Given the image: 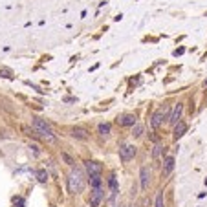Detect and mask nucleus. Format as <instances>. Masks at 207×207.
<instances>
[{"label": "nucleus", "mask_w": 207, "mask_h": 207, "mask_svg": "<svg viewBox=\"0 0 207 207\" xmlns=\"http://www.w3.org/2000/svg\"><path fill=\"white\" fill-rule=\"evenodd\" d=\"M53 207H57V205H53Z\"/></svg>", "instance_id": "nucleus-24"}, {"label": "nucleus", "mask_w": 207, "mask_h": 207, "mask_svg": "<svg viewBox=\"0 0 207 207\" xmlns=\"http://www.w3.org/2000/svg\"><path fill=\"white\" fill-rule=\"evenodd\" d=\"M162 150H163V147H162V145H156V147L152 149V159H158V158H159V154H162Z\"/></svg>", "instance_id": "nucleus-20"}, {"label": "nucleus", "mask_w": 207, "mask_h": 207, "mask_svg": "<svg viewBox=\"0 0 207 207\" xmlns=\"http://www.w3.org/2000/svg\"><path fill=\"white\" fill-rule=\"evenodd\" d=\"M203 84H205V86H207V79H205V83H203Z\"/></svg>", "instance_id": "nucleus-22"}, {"label": "nucleus", "mask_w": 207, "mask_h": 207, "mask_svg": "<svg viewBox=\"0 0 207 207\" xmlns=\"http://www.w3.org/2000/svg\"><path fill=\"white\" fill-rule=\"evenodd\" d=\"M103 198H105L103 189H101V187H96L94 191L90 193V207H99V203H101Z\"/></svg>", "instance_id": "nucleus-4"}, {"label": "nucleus", "mask_w": 207, "mask_h": 207, "mask_svg": "<svg viewBox=\"0 0 207 207\" xmlns=\"http://www.w3.org/2000/svg\"><path fill=\"white\" fill-rule=\"evenodd\" d=\"M35 176H37V181L39 183H46V181H48V172H46L44 169H39Z\"/></svg>", "instance_id": "nucleus-13"}, {"label": "nucleus", "mask_w": 207, "mask_h": 207, "mask_svg": "<svg viewBox=\"0 0 207 207\" xmlns=\"http://www.w3.org/2000/svg\"><path fill=\"white\" fill-rule=\"evenodd\" d=\"M31 123H33V130L37 132V136L40 137V140H44L46 143H55V141H57V137H55L52 127L46 123L42 118H33Z\"/></svg>", "instance_id": "nucleus-2"}, {"label": "nucleus", "mask_w": 207, "mask_h": 207, "mask_svg": "<svg viewBox=\"0 0 207 207\" xmlns=\"http://www.w3.org/2000/svg\"><path fill=\"white\" fill-rule=\"evenodd\" d=\"M154 207H165V200H163V191H159V193L156 194V203H154Z\"/></svg>", "instance_id": "nucleus-18"}, {"label": "nucleus", "mask_w": 207, "mask_h": 207, "mask_svg": "<svg viewBox=\"0 0 207 207\" xmlns=\"http://www.w3.org/2000/svg\"><path fill=\"white\" fill-rule=\"evenodd\" d=\"M110 128H112L110 123H101V125L97 127V130H99L101 136H108V134H110Z\"/></svg>", "instance_id": "nucleus-15"}, {"label": "nucleus", "mask_w": 207, "mask_h": 207, "mask_svg": "<svg viewBox=\"0 0 207 207\" xmlns=\"http://www.w3.org/2000/svg\"><path fill=\"white\" fill-rule=\"evenodd\" d=\"M181 112H183V105H181V103L174 105V110H172V114L169 116V123H171V125H176V123L180 121V118H181Z\"/></svg>", "instance_id": "nucleus-9"}, {"label": "nucleus", "mask_w": 207, "mask_h": 207, "mask_svg": "<svg viewBox=\"0 0 207 207\" xmlns=\"http://www.w3.org/2000/svg\"><path fill=\"white\" fill-rule=\"evenodd\" d=\"M90 181H92V187H99L101 185V178H99V174H96V176H90Z\"/></svg>", "instance_id": "nucleus-19"}, {"label": "nucleus", "mask_w": 207, "mask_h": 207, "mask_svg": "<svg viewBox=\"0 0 207 207\" xmlns=\"http://www.w3.org/2000/svg\"><path fill=\"white\" fill-rule=\"evenodd\" d=\"M84 167H86V172H88L90 176L101 174V171H103V165H101L99 162H96V159H88V162L84 163Z\"/></svg>", "instance_id": "nucleus-5"}, {"label": "nucleus", "mask_w": 207, "mask_h": 207, "mask_svg": "<svg viewBox=\"0 0 207 207\" xmlns=\"http://www.w3.org/2000/svg\"><path fill=\"white\" fill-rule=\"evenodd\" d=\"M108 187L112 189V194H116L118 193V180H116V176H110V180H108Z\"/></svg>", "instance_id": "nucleus-16"}, {"label": "nucleus", "mask_w": 207, "mask_h": 207, "mask_svg": "<svg viewBox=\"0 0 207 207\" xmlns=\"http://www.w3.org/2000/svg\"><path fill=\"white\" fill-rule=\"evenodd\" d=\"M140 178H141V189H149V183H150V169H149V167H141Z\"/></svg>", "instance_id": "nucleus-10"}, {"label": "nucleus", "mask_w": 207, "mask_h": 207, "mask_svg": "<svg viewBox=\"0 0 207 207\" xmlns=\"http://www.w3.org/2000/svg\"><path fill=\"white\" fill-rule=\"evenodd\" d=\"M132 134H134V137H141V136H143V125L136 123V125L132 127Z\"/></svg>", "instance_id": "nucleus-17"}, {"label": "nucleus", "mask_w": 207, "mask_h": 207, "mask_svg": "<svg viewBox=\"0 0 207 207\" xmlns=\"http://www.w3.org/2000/svg\"><path fill=\"white\" fill-rule=\"evenodd\" d=\"M169 116H171V114H169V106H165L163 110H158V112L154 114V116H152V121H150V125H152L154 128H158L159 125L163 123V119H169Z\"/></svg>", "instance_id": "nucleus-3"}, {"label": "nucleus", "mask_w": 207, "mask_h": 207, "mask_svg": "<svg viewBox=\"0 0 207 207\" xmlns=\"http://www.w3.org/2000/svg\"><path fill=\"white\" fill-rule=\"evenodd\" d=\"M61 159L66 163V165H70V167H74L75 165V159L70 156V154H66V152H61Z\"/></svg>", "instance_id": "nucleus-14"}, {"label": "nucleus", "mask_w": 207, "mask_h": 207, "mask_svg": "<svg viewBox=\"0 0 207 207\" xmlns=\"http://www.w3.org/2000/svg\"><path fill=\"white\" fill-rule=\"evenodd\" d=\"M187 132V125L183 123V121H178L176 125H174V132H172V136H174V140H178V137H181L183 134Z\"/></svg>", "instance_id": "nucleus-11"}, {"label": "nucleus", "mask_w": 207, "mask_h": 207, "mask_svg": "<svg viewBox=\"0 0 207 207\" xmlns=\"http://www.w3.org/2000/svg\"><path fill=\"white\" fill-rule=\"evenodd\" d=\"M137 121H136V116L134 114H121V116L118 118V125L121 127H134Z\"/></svg>", "instance_id": "nucleus-7"}, {"label": "nucleus", "mask_w": 207, "mask_h": 207, "mask_svg": "<svg viewBox=\"0 0 207 207\" xmlns=\"http://www.w3.org/2000/svg\"><path fill=\"white\" fill-rule=\"evenodd\" d=\"M130 207H137V205H136V203H134V205H130Z\"/></svg>", "instance_id": "nucleus-23"}, {"label": "nucleus", "mask_w": 207, "mask_h": 207, "mask_svg": "<svg viewBox=\"0 0 207 207\" xmlns=\"http://www.w3.org/2000/svg\"><path fill=\"white\" fill-rule=\"evenodd\" d=\"M172 169H174V158L172 156H167L163 159V174H169Z\"/></svg>", "instance_id": "nucleus-12"}, {"label": "nucleus", "mask_w": 207, "mask_h": 207, "mask_svg": "<svg viewBox=\"0 0 207 207\" xmlns=\"http://www.w3.org/2000/svg\"><path fill=\"white\" fill-rule=\"evenodd\" d=\"M70 134L75 137V140H83V141H86L88 137H90V132H88L86 128H81V127H74V128L70 130Z\"/></svg>", "instance_id": "nucleus-8"}, {"label": "nucleus", "mask_w": 207, "mask_h": 207, "mask_svg": "<svg viewBox=\"0 0 207 207\" xmlns=\"http://www.w3.org/2000/svg\"><path fill=\"white\" fill-rule=\"evenodd\" d=\"M136 156V147L134 145H123L119 149V158L123 159V162H128V159H132Z\"/></svg>", "instance_id": "nucleus-6"}, {"label": "nucleus", "mask_w": 207, "mask_h": 207, "mask_svg": "<svg viewBox=\"0 0 207 207\" xmlns=\"http://www.w3.org/2000/svg\"><path fill=\"white\" fill-rule=\"evenodd\" d=\"M86 185V178H84V172L75 167L70 171V174H68V191H70L72 194H79Z\"/></svg>", "instance_id": "nucleus-1"}, {"label": "nucleus", "mask_w": 207, "mask_h": 207, "mask_svg": "<svg viewBox=\"0 0 207 207\" xmlns=\"http://www.w3.org/2000/svg\"><path fill=\"white\" fill-rule=\"evenodd\" d=\"M0 77H6V79H11L13 75H11V72H9V70H0Z\"/></svg>", "instance_id": "nucleus-21"}]
</instances>
